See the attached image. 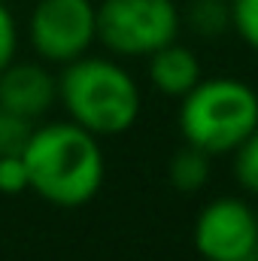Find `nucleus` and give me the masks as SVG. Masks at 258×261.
I'll return each instance as SVG.
<instances>
[{"instance_id": "obj_1", "label": "nucleus", "mask_w": 258, "mask_h": 261, "mask_svg": "<svg viewBox=\"0 0 258 261\" xmlns=\"http://www.w3.org/2000/svg\"><path fill=\"white\" fill-rule=\"evenodd\" d=\"M21 158L28 167V189L52 206H85L104 186L107 161L100 137L70 119L34 128Z\"/></svg>"}, {"instance_id": "obj_2", "label": "nucleus", "mask_w": 258, "mask_h": 261, "mask_svg": "<svg viewBox=\"0 0 258 261\" xmlns=\"http://www.w3.org/2000/svg\"><path fill=\"white\" fill-rule=\"evenodd\" d=\"M58 100L67 119L94 137H119L140 116V88L128 70L110 58H76L58 76Z\"/></svg>"}, {"instance_id": "obj_3", "label": "nucleus", "mask_w": 258, "mask_h": 261, "mask_svg": "<svg viewBox=\"0 0 258 261\" xmlns=\"http://www.w3.org/2000/svg\"><path fill=\"white\" fill-rule=\"evenodd\" d=\"M179 100V130L186 143L210 158L231 155L258 128V94L243 79H200Z\"/></svg>"}, {"instance_id": "obj_4", "label": "nucleus", "mask_w": 258, "mask_h": 261, "mask_svg": "<svg viewBox=\"0 0 258 261\" xmlns=\"http://www.w3.org/2000/svg\"><path fill=\"white\" fill-rule=\"evenodd\" d=\"M183 9L173 0H100L97 40L119 58H149L176 40Z\"/></svg>"}, {"instance_id": "obj_5", "label": "nucleus", "mask_w": 258, "mask_h": 261, "mask_svg": "<svg viewBox=\"0 0 258 261\" xmlns=\"http://www.w3.org/2000/svg\"><path fill=\"white\" fill-rule=\"evenodd\" d=\"M28 37L46 64H70L88 55L97 40V3L91 0H37Z\"/></svg>"}, {"instance_id": "obj_6", "label": "nucleus", "mask_w": 258, "mask_h": 261, "mask_svg": "<svg viewBox=\"0 0 258 261\" xmlns=\"http://www.w3.org/2000/svg\"><path fill=\"white\" fill-rule=\"evenodd\" d=\"M203 261H252L258 255V213L243 197L210 200L192 231Z\"/></svg>"}, {"instance_id": "obj_7", "label": "nucleus", "mask_w": 258, "mask_h": 261, "mask_svg": "<svg viewBox=\"0 0 258 261\" xmlns=\"http://www.w3.org/2000/svg\"><path fill=\"white\" fill-rule=\"evenodd\" d=\"M55 100H58V79L43 64L12 61L6 70H0V107L34 122L46 116Z\"/></svg>"}, {"instance_id": "obj_8", "label": "nucleus", "mask_w": 258, "mask_h": 261, "mask_svg": "<svg viewBox=\"0 0 258 261\" xmlns=\"http://www.w3.org/2000/svg\"><path fill=\"white\" fill-rule=\"evenodd\" d=\"M200 79L197 55L176 40L149 55V82L167 97H186Z\"/></svg>"}, {"instance_id": "obj_9", "label": "nucleus", "mask_w": 258, "mask_h": 261, "mask_svg": "<svg viewBox=\"0 0 258 261\" xmlns=\"http://www.w3.org/2000/svg\"><path fill=\"white\" fill-rule=\"evenodd\" d=\"M167 179H170V186L179 189V192H200V189L207 186V179H210V155L186 143V146L170 158V164H167Z\"/></svg>"}, {"instance_id": "obj_10", "label": "nucleus", "mask_w": 258, "mask_h": 261, "mask_svg": "<svg viewBox=\"0 0 258 261\" xmlns=\"http://www.w3.org/2000/svg\"><path fill=\"white\" fill-rule=\"evenodd\" d=\"M186 24L200 40H216L231 28V6L228 0H192L186 9Z\"/></svg>"}, {"instance_id": "obj_11", "label": "nucleus", "mask_w": 258, "mask_h": 261, "mask_svg": "<svg viewBox=\"0 0 258 261\" xmlns=\"http://www.w3.org/2000/svg\"><path fill=\"white\" fill-rule=\"evenodd\" d=\"M34 134V122L0 107V155H21Z\"/></svg>"}, {"instance_id": "obj_12", "label": "nucleus", "mask_w": 258, "mask_h": 261, "mask_svg": "<svg viewBox=\"0 0 258 261\" xmlns=\"http://www.w3.org/2000/svg\"><path fill=\"white\" fill-rule=\"evenodd\" d=\"M231 155H234V176H237V182L246 192L258 195V128Z\"/></svg>"}, {"instance_id": "obj_13", "label": "nucleus", "mask_w": 258, "mask_h": 261, "mask_svg": "<svg viewBox=\"0 0 258 261\" xmlns=\"http://www.w3.org/2000/svg\"><path fill=\"white\" fill-rule=\"evenodd\" d=\"M231 31L258 52V0H231Z\"/></svg>"}, {"instance_id": "obj_14", "label": "nucleus", "mask_w": 258, "mask_h": 261, "mask_svg": "<svg viewBox=\"0 0 258 261\" xmlns=\"http://www.w3.org/2000/svg\"><path fill=\"white\" fill-rule=\"evenodd\" d=\"M28 192V167L21 155H0V195Z\"/></svg>"}, {"instance_id": "obj_15", "label": "nucleus", "mask_w": 258, "mask_h": 261, "mask_svg": "<svg viewBox=\"0 0 258 261\" xmlns=\"http://www.w3.org/2000/svg\"><path fill=\"white\" fill-rule=\"evenodd\" d=\"M15 52H18V24L0 0V70H6L15 61Z\"/></svg>"}]
</instances>
